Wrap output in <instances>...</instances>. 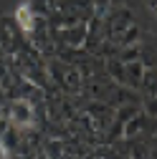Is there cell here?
Wrapping results in <instances>:
<instances>
[{"label": "cell", "mask_w": 157, "mask_h": 159, "mask_svg": "<svg viewBox=\"0 0 157 159\" xmlns=\"http://www.w3.org/2000/svg\"><path fill=\"white\" fill-rule=\"evenodd\" d=\"M18 20H21V25L31 28V18H28V10H18Z\"/></svg>", "instance_id": "6da1fadb"}]
</instances>
